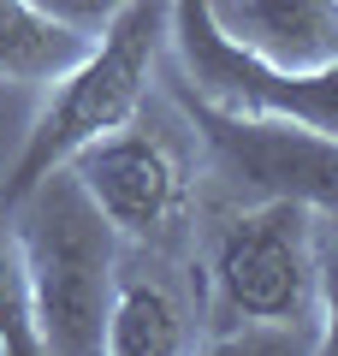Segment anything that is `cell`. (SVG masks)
<instances>
[{
    "mask_svg": "<svg viewBox=\"0 0 338 356\" xmlns=\"http://www.w3.org/2000/svg\"><path fill=\"white\" fill-rule=\"evenodd\" d=\"M214 350H326L332 339V208L255 196L214 226L202 261Z\"/></svg>",
    "mask_w": 338,
    "mask_h": 356,
    "instance_id": "6da1fadb",
    "label": "cell"
},
{
    "mask_svg": "<svg viewBox=\"0 0 338 356\" xmlns=\"http://www.w3.org/2000/svg\"><path fill=\"white\" fill-rule=\"evenodd\" d=\"M6 208H13L42 356L101 350V321H107V297L119 280V232L101 220V208L89 202L72 166H54Z\"/></svg>",
    "mask_w": 338,
    "mask_h": 356,
    "instance_id": "7a4b0ae2",
    "label": "cell"
},
{
    "mask_svg": "<svg viewBox=\"0 0 338 356\" xmlns=\"http://www.w3.org/2000/svg\"><path fill=\"white\" fill-rule=\"evenodd\" d=\"M166 48V0H125L107 24L89 30L83 54L65 72L48 77V102L30 119L24 149L13 154L6 178H0V202L24 196L36 178H48L54 166H65L83 143L107 137V131L131 125L143 113L149 77L161 65Z\"/></svg>",
    "mask_w": 338,
    "mask_h": 356,
    "instance_id": "3957f363",
    "label": "cell"
},
{
    "mask_svg": "<svg viewBox=\"0 0 338 356\" xmlns=\"http://www.w3.org/2000/svg\"><path fill=\"white\" fill-rule=\"evenodd\" d=\"M166 48L190 95L232 113H279L297 125L332 131L338 65H279L220 24L214 0H166Z\"/></svg>",
    "mask_w": 338,
    "mask_h": 356,
    "instance_id": "277c9868",
    "label": "cell"
},
{
    "mask_svg": "<svg viewBox=\"0 0 338 356\" xmlns=\"http://www.w3.org/2000/svg\"><path fill=\"white\" fill-rule=\"evenodd\" d=\"M77 172V184L89 191V202L101 208L119 243H137V250H172L190 226V161L166 131L154 125H119L107 137L83 143V149L65 161Z\"/></svg>",
    "mask_w": 338,
    "mask_h": 356,
    "instance_id": "5b68a950",
    "label": "cell"
},
{
    "mask_svg": "<svg viewBox=\"0 0 338 356\" xmlns=\"http://www.w3.org/2000/svg\"><path fill=\"white\" fill-rule=\"evenodd\" d=\"M172 95L184 107L196 143L208 149L214 172H225L250 196H291V202H309V208H332L338 196L332 131L297 125V119H279V113H232V107L190 95L184 83H172Z\"/></svg>",
    "mask_w": 338,
    "mask_h": 356,
    "instance_id": "8992f818",
    "label": "cell"
},
{
    "mask_svg": "<svg viewBox=\"0 0 338 356\" xmlns=\"http://www.w3.org/2000/svg\"><path fill=\"white\" fill-rule=\"evenodd\" d=\"M214 13L279 65H338V0H214Z\"/></svg>",
    "mask_w": 338,
    "mask_h": 356,
    "instance_id": "52a82bcc",
    "label": "cell"
},
{
    "mask_svg": "<svg viewBox=\"0 0 338 356\" xmlns=\"http://www.w3.org/2000/svg\"><path fill=\"white\" fill-rule=\"evenodd\" d=\"M190 327L178 315L172 291L149 273H119L107 297V321H101V350L107 356H178L190 350Z\"/></svg>",
    "mask_w": 338,
    "mask_h": 356,
    "instance_id": "ba28073f",
    "label": "cell"
},
{
    "mask_svg": "<svg viewBox=\"0 0 338 356\" xmlns=\"http://www.w3.org/2000/svg\"><path fill=\"white\" fill-rule=\"evenodd\" d=\"M83 30L54 24L48 13H36L30 0H0V77L13 83H48L54 72L83 54Z\"/></svg>",
    "mask_w": 338,
    "mask_h": 356,
    "instance_id": "9c48e42d",
    "label": "cell"
},
{
    "mask_svg": "<svg viewBox=\"0 0 338 356\" xmlns=\"http://www.w3.org/2000/svg\"><path fill=\"white\" fill-rule=\"evenodd\" d=\"M0 350L42 356L36 321H30V291H24V261H18V232H13V208L6 202H0Z\"/></svg>",
    "mask_w": 338,
    "mask_h": 356,
    "instance_id": "30bf717a",
    "label": "cell"
},
{
    "mask_svg": "<svg viewBox=\"0 0 338 356\" xmlns=\"http://www.w3.org/2000/svg\"><path fill=\"white\" fill-rule=\"evenodd\" d=\"M30 6H36V13H48L54 24H65V30H95V24H107L113 13H119V6H125V0H30Z\"/></svg>",
    "mask_w": 338,
    "mask_h": 356,
    "instance_id": "8fae6325",
    "label": "cell"
}]
</instances>
